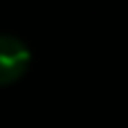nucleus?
Returning a JSON list of instances; mask_svg holds the SVG:
<instances>
[{
  "instance_id": "nucleus-1",
  "label": "nucleus",
  "mask_w": 128,
  "mask_h": 128,
  "mask_svg": "<svg viewBox=\"0 0 128 128\" xmlns=\"http://www.w3.org/2000/svg\"><path fill=\"white\" fill-rule=\"evenodd\" d=\"M32 54L29 47L9 34H0V86L16 83L29 70Z\"/></svg>"
}]
</instances>
